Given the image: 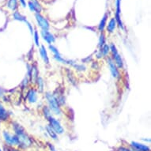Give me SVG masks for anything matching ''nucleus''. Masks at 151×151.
<instances>
[{
  "mask_svg": "<svg viewBox=\"0 0 151 151\" xmlns=\"http://www.w3.org/2000/svg\"><path fill=\"white\" fill-rule=\"evenodd\" d=\"M34 41H35V44L37 46L40 45V42H39V35L37 31H34Z\"/></svg>",
  "mask_w": 151,
  "mask_h": 151,
  "instance_id": "c85d7f7f",
  "label": "nucleus"
},
{
  "mask_svg": "<svg viewBox=\"0 0 151 151\" xmlns=\"http://www.w3.org/2000/svg\"><path fill=\"white\" fill-rule=\"evenodd\" d=\"M9 117V114L7 112V111L5 109V108L3 107V105L0 103V120H6Z\"/></svg>",
  "mask_w": 151,
  "mask_h": 151,
  "instance_id": "2eb2a0df",
  "label": "nucleus"
},
{
  "mask_svg": "<svg viewBox=\"0 0 151 151\" xmlns=\"http://www.w3.org/2000/svg\"><path fill=\"white\" fill-rule=\"evenodd\" d=\"M73 67H74L78 71H85V67L83 66V65H81V64L74 63L73 64Z\"/></svg>",
  "mask_w": 151,
  "mask_h": 151,
  "instance_id": "4be33fe9",
  "label": "nucleus"
},
{
  "mask_svg": "<svg viewBox=\"0 0 151 151\" xmlns=\"http://www.w3.org/2000/svg\"><path fill=\"white\" fill-rule=\"evenodd\" d=\"M120 2H121V0H116V13L115 19H116L117 25H119V28L123 29V25L121 18H120Z\"/></svg>",
  "mask_w": 151,
  "mask_h": 151,
  "instance_id": "6e6552de",
  "label": "nucleus"
},
{
  "mask_svg": "<svg viewBox=\"0 0 151 151\" xmlns=\"http://www.w3.org/2000/svg\"><path fill=\"white\" fill-rule=\"evenodd\" d=\"M46 130H47V132L48 133V134H49L50 137H51L52 139H55V140L57 139V134L55 133V131H53L52 129L50 128L49 125L46 127Z\"/></svg>",
  "mask_w": 151,
  "mask_h": 151,
  "instance_id": "aec40b11",
  "label": "nucleus"
},
{
  "mask_svg": "<svg viewBox=\"0 0 151 151\" xmlns=\"http://www.w3.org/2000/svg\"><path fill=\"white\" fill-rule=\"evenodd\" d=\"M36 81L37 82V85H38V88H39V90H40L41 92H42V91L44 90V84L42 78H41V77L38 76V78L37 79V81Z\"/></svg>",
  "mask_w": 151,
  "mask_h": 151,
  "instance_id": "412c9836",
  "label": "nucleus"
},
{
  "mask_svg": "<svg viewBox=\"0 0 151 151\" xmlns=\"http://www.w3.org/2000/svg\"><path fill=\"white\" fill-rule=\"evenodd\" d=\"M3 93H4V90L2 89V88H0V97L3 96Z\"/></svg>",
  "mask_w": 151,
  "mask_h": 151,
  "instance_id": "c9c22d12",
  "label": "nucleus"
},
{
  "mask_svg": "<svg viewBox=\"0 0 151 151\" xmlns=\"http://www.w3.org/2000/svg\"><path fill=\"white\" fill-rule=\"evenodd\" d=\"M131 145L137 151H150V148L148 145H145L144 144L139 143L137 142H132L131 143Z\"/></svg>",
  "mask_w": 151,
  "mask_h": 151,
  "instance_id": "9d476101",
  "label": "nucleus"
},
{
  "mask_svg": "<svg viewBox=\"0 0 151 151\" xmlns=\"http://www.w3.org/2000/svg\"><path fill=\"white\" fill-rule=\"evenodd\" d=\"M13 129L15 132V135L18 140V146L21 149H27L32 145V140L30 137L20 124L17 123H13Z\"/></svg>",
  "mask_w": 151,
  "mask_h": 151,
  "instance_id": "f257e3e1",
  "label": "nucleus"
},
{
  "mask_svg": "<svg viewBox=\"0 0 151 151\" xmlns=\"http://www.w3.org/2000/svg\"><path fill=\"white\" fill-rule=\"evenodd\" d=\"M116 21L115 18H112L109 22H108V25L107 26V31L108 32H112L114 31V29H116Z\"/></svg>",
  "mask_w": 151,
  "mask_h": 151,
  "instance_id": "dca6fc26",
  "label": "nucleus"
},
{
  "mask_svg": "<svg viewBox=\"0 0 151 151\" xmlns=\"http://www.w3.org/2000/svg\"><path fill=\"white\" fill-rule=\"evenodd\" d=\"M20 3L23 7H26V0H20Z\"/></svg>",
  "mask_w": 151,
  "mask_h": 151,
  "instance_id": "72a5a7b5",
  "label": "nucleus"
},
{
  "mask_svg": "<svg viewBox=\"0 0 151 151\" xmlns=\"http://www.w3.org/2000/svg\"><path fill=\"white\" fill-rule=\"evenodd\" d=\"M40 54H41V58L43 59V60L46 64H49V58L48 56V53H47L46 48L44 45H42L40 48Z\"/></svg>",
  "mask_w": 151,
  "mask_h": 151,
  "instance_id": "ddd939ff",
  "label": "nucleus"
},
{
  "mask_svg": "<svg viewBox=\"0 0 151 151\" xmlns=\"http://www.w3.org/2000/svg\"><path fill=\"white\" fill-rule=\"evenodd\" d=\"M27 85H28V79H25L22 81V86L26 87V86H27Z\"/></svg>",
  "mask_w": 151,
  "mask_h": 151,
  "instance_id": "473e14b6",
  "label": "nucleus"
},
{
  "mask_svg": "<svg viewBox=\"0 0 151 151\" xmlns=\"http://www.w3.org/2000/svg\"><path fill=\"white\" fill-rule=\"evenodd\" d=\"M119 151H137L135 150H130V149L126 148V147H119Z\"/></svg>",
  "mask_w": 151,
  "mask_h": 151,
  "instance_id": "7c9ffc66",
  "label": "nucleus"
},
{
  "mask_svg": "<svg viewBox=\"0 0 151 151\" xmlns=\"http://www.w3.org/2000/svg\"><path fill=\"white\" fill-rule=\"evenodd\" d=\"M108 67H109V69H110L112 75L113 76L114 78H119V72L118 69H117L116 64L114 63L113 60L111 58H108Z\"/></svg>",
  "mask_w": 151,
  "mask_h": 151,
  "instance_id": "0eeeda50",
  "label": "nucleus"
},
{
  "mask_svg": "<svg viewBox=\"0 0 151 151\" xmlns=\"http://www.w3.org/2000/svg\"><path fill=\"white\" fill-rule=\"evenodd\" d=\"M46 99L48 100V105H49V109L53 113H55V115H60L61 114V109L59 105L56 101L55 97L52 95V93H46Z\"/></svg>",
  "mask_w": 151,
  "mask_h": 151,
  "instance_id": "f03ea898",
  "label": "nucleus"
},
{
  "mask_svg": "<svg viewBox=\"0 0 151 151\" xmlns=\"http://www.w3.org/2000/svg\"><path fill=\"white\" fill-rule=\"evenodd\" d=\"M109 52H110V46L108 45V44H104L101 48V50L97 54V58H101L103 56H106V55H108Z\"/></svg>",
  "mask_w": 151,
  "mask_h": 151,
  "instance_id": "f8f14e48",
  "label": "nucleus"
},
{
  "mask_svg": "<svg viewBox=\"0 0 151 151\" xmlns=\"http://www.w3.org/2000/svg\"><path fill=\"white\" fill-rule=\"evenodd\" d=\"M35 17L38 25H39V26L41 27V29H42V30L48 31L50 26L46 18H44V17H43L42 15L40 14H36Z\"/></svg>",
  "mask_w": 151,
  "mask_h": 151,
  "instance_id": "423d86ee",
  "label": "nucleus"
},
{
  "mask_svg": "<svg viewBox=\"0 0 151 151\" xmlns=\"http://www.w3.org/2000/svg\"><path fill=\"white\" fill-rule=\"evenodd\" d=\"M3 151H21L18 149L14 148L13 146H9V145H4L3 146Z\"/></svg>",
  "mask_w": 151,
  "mask_h": 151,
  "instance_id": "bb28decb",
  "label": "nucleus"
},
{
  "mask_svg": "<svg viewBox=\"0 0 151 151\" xmlns=\"http://www.w3.org/2000/svg\"><path fill=\"white\" fill-rule=\"evenodd\" d=\"M38 78V70L37 67L36 65H32L31 67V74H30V79L32 82H36L37 79Z\"/></svg>",
  "mask_w": 151,
  "mask_h": 151,
  "instance_id": "4468645a",
  "label": "nucleus"
},
{
  "mask_svg": "<svg viewBox=\"0 0 151 151\" xmlns=\"http://www.w3.org/2000/svg\"><path fill=\"white\" fill-rule=\"evenodd\" d=\"M67 77H68V79H69V80L70 81V82L72 83V84L75 85V79H74V77L72 76V74H71V73H69V71H68V70H67Z\"/></svg>",
  "mask_w": 151,
  "mask_h": 151,
  "instance_id": "c756f323",
  "label": "nucleus"
},
{
  "mask_svg": "<svg viewBox=\"0 0 151 151\" xmlns=\"http://www.w3.org/2000/svg\"><path fill=\"white\" fill-rule=\"evenodd\" d=\"M7 6L12 10H16L18 8V1L17 0H9L7 3Z\"/></svg>",
  "mask_w": 151,
  "mask_h": 151,
  "instance_id": "a211bd4d",
  "label": "nucleus"
},
{
  "mask_svg": "<svg viewBox=\"0 0 151 151\" xmlns=\"http://www.w3.org/2000/svg\"><path fill=\"white\" fill-rule=\"evenodd\" d=\"M110 51L112 53V56H113V59L116 62V64L119 68H122L123 66V59L121 56L118 52V51L116 49V47L113 44H111L110 46Z\"/></svg>",
  "mask_w": 151,
  "mask_h": 151,
  "instance_id": "39448f33",
  "label": "nucleus"
},
{
  "mask_svg": "<svg viewBox=\"0 0 151 151\" xmlns=\"http://www.w3.org/2000/svg\"><path fill=\"white\" fill-rule=\"evenodd\" d=\"M28 6H29V10H30L31 11L37 12V7H36L35 5H34V4H33L31 1H29V3H28Z\"/></svg>",
  "mask_w": 151,
  "mask_h": 151,
  "instance_id": "cd10ccee",
  "label": "nucleus"
},
{
  "mask_svg": "<svg viewBox=\"0 0 151 151\" xmlns=\"http://www.w3.org/2000/svg\"><path fill=\"white\" fill-rule=\"evenodd\" d=\"M26 23L27 24V26H28V27H29V30H30V32H31V33H32L33 30H32V26H31V24L29 23L28 21H26Z\"/></svg>",
  "mask_w": 151,
  "mask_h": 151,
  "instance_id": "2f4dec72",
  "label": "nucleus"
},
{
  "mask_svg": "<svg viewBox=\"0 0 151 151\" xmlns=\"http://www.w3.org/2000/svg\"><path fill=\"white\" fill-rule=\"evenodd\" d=\"M0 151H3V150H1V148H0Z\"/></svg>",
  "mask_w": 151,
  "mask_h": 151,
  "instance_id": "4c0bfd02",
  "label": "nucleus"
},
{
  "mask_svg": "<svg viewBox=\"0 0 151 151\" xmlns=\"http://www.w3.org/2000/svg\"><path fill=\"white\" fill-rule=\"evenodd\" d=\"M27 99L30 104H34L37 101V92L35 90L31 89L28 91L27 93Z\"/></svg>",
  "mask_w": 151,
  "mask_h": 151,
  "instance_id": "9b49d317",
  "label": "nucleus"
},
{
  "mask_svg": "<svg viewBox=\"0 0 151 151\" xmlns=\"http://www.w3.org/2000/svg\"><path fill=\"white\" fill-rule=\"evenodd\" d=\"M92 59V57L90 56V57H88V58L85 59H82V62H84V63H88L89 60H91Z\"/></svg>",
  "mask_w": 151,
  "mask_h": 151,
  "instance_id": "f704fd0d",
  "label": "nucleus"
},
{
  "mask_svg": "<svg viewBox=\"0 0 151 151\" xmlns=\"http://www.w3.org/2000/svg\"><path fill=\"white\" fill-rule=\"evenodd\" d=\"M48 145H49V147H50V149H51V150H52V151H56L55 150V148H54V147H53L52 145H51V144H48Z\"/></svg>",
  "mask_w": 151,
  "mask_h": 151,
  "instance_id": "e433bc0d",
  "label": "nucleus"
},
{
  "mask_svg": "<svg viewBox=\"0 0 151 151\" xmlns=\"http://www.w3.org/2000/svg\"><path fill=\"white\" fill-rule=\"evenodd\" d=\"M108 15L105 14V16L103 17V18L101 21V22L99 24L98 26V29L100 30V32H103L104 31V29H105V26H106V21H107Z\"/></svg>",
  "mask_w": 151,
  "mask_h": 151,
  "instance_id": "f3484780",
  "label": "nucleus"
},
{
  "mask_svg": "<svg viewBox=\"0 0 151 151\" xmlns=\"http://www.w3.org/2000/svg\"><path fill=\"white\" fill-rule=\"evenodd\" d=\"M3 136L7 145H9V146H14V145H18V138H17V136L15 134L13 135V134H10L7 131H3Z\"/></svg>",
  "mask_w": 151,
  "mask_h": 151,
  "instance_id": "20e7f679",
  "label": "nucleus"
},
{
  "mask_svg": "<svg viewBox=\"0 0 151 151\" xmlns=\"http://www.w3.org/2000/svg\"><path fill=\"white\" fill-rule=\"evenodd\" d=\"M105 44V35L103 34V33H101V36H100V37H99V47L100 48H101L104 44Z\"/></svg>",
  "mask_w": 151,
  "mask_h": 151,
  "instance_id": "b1692460",
  "label": "nucleus"
},
{
  "mask_svg": "<svg viewBox=\"0 0 151 151\" xmlns=\"http://www.w3.org/2000/svg\"><path fill=\"white\" fill-rule=\"evenodd\" d=\"M49 49L51 50V52L54 54V56L60 55V54H59V52L58 49H57L55 46H53V45H51V44H49Z\"/></svg>",
  "mask_w": 151,
  "mask_h": 151,
  "instance_id": "5701e85b",
  "label": "nucleus"
},
{
  "mask_svg": "<svg viewBox=\"0 0 151 151\" xmlns=\"http://www.w3.org/2000/svg\"><path fill=\"white\" fill-rule=\"evenodd\" d=\"M41 35L44 41H46L48 44H52L54 43L55 41V38L52 33H51L48 31H45V30H42L41 31Z\"/></svg>",
  "mask_w": 151,
  "mask_h": 151,
  "instance_id": "1a4fd4ad",
  "label": "nucleus"
},
{
  "mask_svg": "<svg viewBox=\"0 0 151 151\" xmlns=\"http://www.w3.org/2000/svg\"><path fill=\"white\" fill-rule=\"evenodd\" d=\"M13 17L14 18L15 20H18V21H24V22H26V18H25L24 16L21 14L18 11H15L14 14H13Z\"/></svg>",
  "mask_w": 151,
  "mask_h": 151,
  "instance_id": "6ab92c4d",
  "label": "nucleus"
},
{
  "mask_svg": "<svg viewBox=\"0 0 151 151\" xmlns=\"http://www.w3.org/2000/svg\"><path fill=\"white\" fill-rule=\"evenodd\" d=\"M31 2H32V3L35 5L36 7H37V14H40V12L42 10V7H41V4L38 3L37 0H31Z\"/></svg>",
  "mask_w": 151,
  "mask_h": 151,
  "instance_id": "393cba45",
  "label": "nucleus"
},
{
  "mask_svg": "<svg viewBox=\"0 0 151 151\" xmlns=\"http://www.w3.org/2000/svg\"><path fill=\"white\" fill-rule=\"evenodd\" d=\"M43 112H44V115L45 116V118L47 119L49 118V116H51V113H50V109L46 106H44V108H43Z\"/></svg>",
  "mask_w": 151,
  "mask_h": 151,
  "instance_id": "a878e982",
  "label": "nucleus"
},
{
  "mask_svg": "<svg viewBox=\"0 0 151 151\" xmlns=\"http://www.w3.org/2000/svg\"><path fill=\"white\" fill-rule=\"evenodd\" d=\"M48 120L49 122L50 128H52L55 133L58 134H61L63 133L64 129L63 128V126L61 125V123H59V121H58L57 119H55L52 116H49V118L48 119Z\"/></svg>",
  "mask_w": 151,
  "mask_h": 151,
  "instance_id": "7ed1b4c3",
  "label": "nucleus"
}]
</instances>
